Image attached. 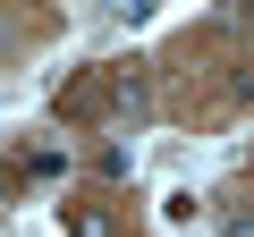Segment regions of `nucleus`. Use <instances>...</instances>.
Here are the masks:
<instances>
[{
	"label": "nucleus",
	"mask_w": 254,
	"mask_h": 237,
	"mask_svg": "<svg viewBox=\"0 0 254 237\" xmlns=\"http://www.w3.org/2000/svg\"><path fill=\"white\" fill-rule=\"evenodd\" d=\"M68 237H110V212L102 203H68Z\"/></svg>",
	"instance_id": "nucleus-1"
},
{
	"label": "nucleus",
	"mask_w": 254,
	"mask_h": 237,
	"mask_svg": "<svg viewBox=\"0 0 254 237\" xmlns=\"http://www.w3.org/2000/svg\"><path fill=\"white\" fill-rule=\"evenodd\" d=\"M17 170H26V178H60V170H68V153H60V144H34Z\"/></svg>",
	"instance_id": "nucleus-2"
},
{
	"label": "nucleus",
	"mask_w": 254,
	"mask_h": 237,
	"mask_svg": "<svg viewBox=\"0 0 254 237\" xmlns=\"http://www.w3.org/2000/svg\"><path fill=\"white\" fill-rule=\"evenodd\" d=\"M0 203H9V170H0Z\"/></svg>",
	"instance_id": "nucleus-3"
}]
</instances>
